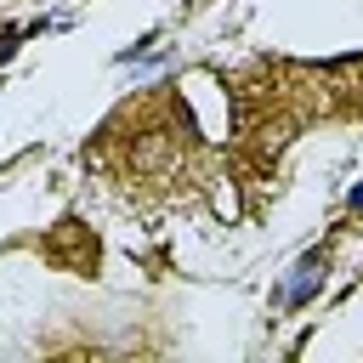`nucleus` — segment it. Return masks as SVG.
<instances>
[{"mask_svg": "<svg viewBox=\"0 0 363 363\" xmlns=\"http://www.w3.org/2000/svg\"><path fill=\"white\" fill-rule=\"evenodd\" d=\"M352 210H363V182H357V187H352Z\"/></svg>", "mask_w": 363, "mask_h": 363, "instance_id": "f03ea898", "label": "nucleus"}, {"mask_svg": "<svg viewBox=\"0 0 363 363\" xmlns=\"http://www.w3.org/2000/svg\"><path fill=\"white\" fill-rule=\"evenodd\" d=\"M318 284H323V255L312 250V255H301V261H295V278L278 289V301H284V306H306V301L318 295Z\"/></svg>", "mask_w": 363, "mask_h": 363, "instance_id": "f257e3e1", "label": "nucleus"}]
</instances>
